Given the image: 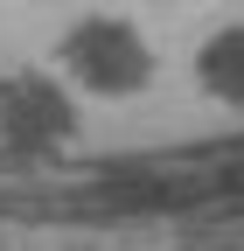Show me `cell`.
I'll use <instances>...</instances> for the list:
<instances>
[{"label":"cell","mask_w":244,"mask_h":251,"mask_svg":"<svg viewBox=\"0 0 244 251\" xmlns=\"http://www.w3.org/2000/svg\"><path fill=\"white\" fill-rule=\"evenodd\" d=\"M70 56H77V70L91 77V84H105V91H119L126 77H140V42H133V28H119V21H84L77 35H70Z\"/></svg>","instance_id":"cell-1"}]
</instances>
